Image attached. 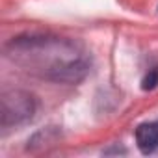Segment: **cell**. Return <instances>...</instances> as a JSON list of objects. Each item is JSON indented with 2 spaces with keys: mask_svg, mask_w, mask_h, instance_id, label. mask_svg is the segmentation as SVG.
<instances>
[{
  "mask_svg": "<svg viewBox=\"0 0 158 158\" xmlns=\"http://www.w3.org/2000/svg\"><path fill=\"white\" fill-rule=\"evenodd\" d=\"M136 143L143 154L158 151V121L141 123L136 128Z\"/></svg>",
  "mask_w": 158,
  "mask_h": 158,
  "instance_id": "obj_2",
  "label": "cell"
},
{
  "mask_svg": "<svg viewBox=\"0 0 158 158\" xmlns=\"http://www.w3.org/2000/svg\"><path fill=\"white\" fill-rule=\"evenodd\" d=\"M24 61L30 67H35L43 76L56 80H78L86 71V63L78 54L76 47L58 39H28L13 43V58Z\"/></svg>",
  "mask_w": 158,
  "mask_h": 158,
  "instance_id": "obj_1",
  "label": "cell"
},
{
  "mask_svg": "<svg viewBox=\"0 0 158 158\" xmlns=\"http://www.w3.org/2000/svg\"><path fill=\"white\" fill-rule=\"evenodd\" d=\"M158 86V67H152L149 69V73L145 74L143 82H141V88L143 89H154Z\"/></svg>",
  "mask_w": 158,
  "mask_h": 158,
  "instance_id": "obj_3",
  "label": "cell"
}]
</instances>
